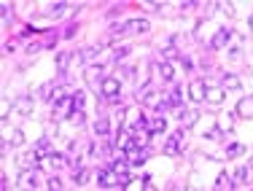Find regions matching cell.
<instances>
[{
	"instance_id": "8992f818",
	"label": "cell",
	"mask_w": 253,
	"mask_h": 191,
	"mask_svg": "<svg viewBox=\"0 0 253 191\" xmlns=\"http://www.w3.org/2000/svg\"><path fill=\"white\" fill-rule=\"evenodd\" d=\"M124 156H126V162H129V164H143V162H146V151H143V148H137L135 146V143H126V151H124Z\"/></svg>"
},
{
	"instance_id": "f35d334b",
	"label": "cell",
	"mask_w": 253,
	"mask_h": 191,
	"mask_svg": "<svg viewBox=\"0 0 253 191\" xmlns=\"http://www.w3.org/2000/svg\"><path fill=\"white\" fill-rule=\"evenodd\" d=\"M221 5H224V14H226V16H234V8H232V3H221Z\"/></svg>"
},
{
	"instance_id": "52a82bcc",
	"label": "cell",
	"mask_w": 253,
	"mask_h": 191,
	"mask_svg": "<svg viewBox=\"0 0 253 191\" xmlns=\"http://www.w3.org/2000/svg\"><path fill=\"white\" fill-rule=\"evenodd\" d=\"M224 100H226L224 86H208V92H205V103L208 105H221Z\"/></svg>"
},
{
	"instance_id": "30bf717a",
	"label": "cell",
	"mask_w": 253,
	"mask_h": 191,
	"mask_svg": "<svg viewBox=\"0 0 253 191\" xmlns=\"http://www.w3.org/2000/svg\"><path fill=\"white\" fill-rule=\"evenodd\" d=\"M38 153L35 151H27V153H22L19 159H16V164H19V170L22 172H27V170H35V164H38Z\"/></svg>"
},
{
	"instance_id": "484cf974",
	"label": "cell",
	"mask_w": 253,
	"mask_h": 191,
	"mask_svg": "<svg viewBox=\"0 0 253 191\" xmlns=\"http://www.w3.org/2000/svg\"><path fill=\"white\" fill-rule=\"evenodd\" d=\"M8 140H11V146H25V132L22 129H11Z\"/></svg>"
},
{
	"instance_id": "74e56055",
	"label": "cell",
	"mask_w": 253,
	"mask_h": 191,
	"mask_svg": "<svg viewBox=\"0 0 253 191\" xmlns=\"http://www.w3.org/2000/svg\"><path fill=\"white\" fill-rule=\"evenodd\" d=\"M76 30H78V25H70L68 30H65V38H73V35H76Z\"/></svg>"
},
{
	"instance_id": "cb8c5ba5",
	"label": "cell",
	"mask_w": 253,
	"mask_h": 191,
	"mask_svg": "<svg viewBox=\"0 0 253 191\" xmlns=\"http://www.w3.org/2000/svg\"><path fill=\"white\" fill-rule=\"evenodd\" d=\"M159 76H162V81H172V78H175V68H172L170 62H165L159 68Z\"/></svg>"
},
{
	"instance_id": "d4e9b609",
	"label": "cell",
	"mask_w": 253,
	"mask_h": 191,
	"mask_svg": "<svg viewBox=\"0 0 253 191\" xmlns=\"http://www.w3.org/2000/svg\"><path fill=\"white\" fill-rule=\"evenodd\" d=\"M232 191V183H229V175H226V172H221V175L218 178H215V191Z\"/></svg>"
},
{
	"instance_id": "7c38bea8",
	"label": "cell",
	"mask_w": 253,
	"mask_h": 191,
	"mask_svg": "<svg viewBox=\"0 0 253 191\" xmlns=\"http://www.w3.org/2000/svg\"><path fill=\"white\" fill-rule=\"evenodd\" d=\"M205 92H208V89H205V81H202V78H194V81H191L189 97L194 100V103H202V100H205Z\"/></svg>"
},
{
	"instance_id": "60d3db41",
	"label": "cell",
	"mask_w": 253,
	"mask_h": 191,
	"mask_svg": "<svg viewBox=\"0 0 253 191\" xmlns=\"http://www.w3.org/2000/svg\"><path fill=\"white\" fill-rule=\"evenodd\" d=\"M124 113H126V111H119V113H116V121H119V127L124 124Z\"/></svg>"
},
{
	"instance_id": "d590c367",
	"label": "cell",
	"mask_w": 253,
	"mask_h": 191,
	"mask_svg": "<svg viewBox=\"0 0 253 191\" xmlns=\"http://www.w3.org/2000/svg\"><path fill=\"white\" fill-rule=\"evenodd\" d=\"M208 137H210V140H221V129H218V127H213V129L208 132Z\"/></svg>"
},
{
	"instance_id": "7402d4cb",
	"label": "cell",
	"mask_w": 253,
	"mask_h": 191,
	"mask_svg": "<svg viewBox=\"0 0 253 191\" xmlns=\"http://www.w3.org/2000/svg\"><path fill=\"white\" fill-rule=\"evenodd\" d=\"M68 5H70V3H62V0H59V3H49L46 16H59V14H65V11H68Z\"/></svg>"
},
{
	"instance_id": "44dd1931",
	"label": "cell",
	"mask_w": 253,
	"mask_h": 191,
	"mask_svg": "<svg viewBox=\"0 0 253 191\" xmlns=\"http://www.w3.org/2000/svg\"><path fill=\"white\" fill-rule=\"evenodd\" d=\"M108 132H111V127H108V118L100 116L97 121H94V135H97V137H108Z\"/></svg>"
},
{
	"instance_id": "e0dca14e",
	"label": "cell",
	"mask_w": 253,
	"mask_h": 191,
	"mask_svg": "<svg viewBox=\"0 0 253 191\" xmlns=\"http://www.w3.org/2000/svg\"><path fill=\"white\" fill-rule=\"evenodd\" d=\"M221 86H224V92H226V89H229V92H237V89L243 86V81H240V76H234V73H224Z\"/></svg>"
},
{
	"instance_id": "d6a6232c",
	"label": "cell",
	"mask_w": 253,
	"mask_h": 191,
	"mask_svg": "<svg viewBox=\"0 0 253 191\" xmlns=\"http://www.w3.org/2000/svg\"><path fill=\"white\" fill-rule=\"evenodd\" d=\"M70 121H73L76 127H81V124H84V111H73V113H70Z\"/></svg>"
},
{
	"instance_id": "603a6c76",
	"label": "cell",
	"mask_w": 253,
	"mask_h": 191,
	"mask_svg": "<svg viewBox=\"0 0 253 191\" xmlns=\"http://www.w3.org/2000/svg\"><path fill=\"white\" fill-rule=\"evenodd\" d=\"M165 129H167L165 116H156L154 121H151V129H148V132H151V135H159V132H165Z\"/></svg>"
},
{
	"instance_id": "6da1fadb",
	"label": "cell",
	"mask_w": 253,
	"mask_h": 191,
	"mask_svg": "<svg viewBox=\"0 0 253 191\" xmlns=\"http://www.w3.org/2000/svg\"><path fill=\"white\" fill-rule=\"evenodd\" d=\"M100 92H102V97H105V100L119 97V94H122V81H119V78H113V76H108V78L102 81Z\"/></svg>"
},
{
	"instance_id": "5bb4252c",
	"label": "cell",
	"mask_w": 253,
	"mask_h": 191,
	"mask_svg": "<svg viewBox=\"0 0 253 191\" xmlns=\"http://www.w3.org/2000/svg\"><path fill=\"white\" fill-rule=\"evenodd\" d=\"M237 116L253 118V94H248V97H240V103H237Z\"/></svg>"
},
{
	"instance_id": "7bdbcfd3",
	"label": "cell",
	"mask_w": 253,
	"mask_h": 191,
	"mask_svg": "<svg viewBox=\"0 0 253 191\" xmlns=\"http://www.w3.org/2000/svg\"><path fill=\"white\" fill-rule=\"evenodd\" d=\"M119 191H124V189H122V186H119Z\"/></svg>"
},
{
	"instance_id": "b9f144b4",
	"label": "cell",
	"mask_w": 253,
	"mask_h": 191,
	"mask_svg": "<svg viewBox=\"0 0 253 191\" xmlns=\"http://www.w3.org/2000/svg\"><path fill=\"white\" fill-rule=\"evenodd\" d=\"M248 25H251V30H253V14L248 16Z\"/></svg>"
},
{
	"instance_id": "277c9868",
	"label": "cell",
	"mask_w": 253,
	"mask_h": 191,
	"mask_svg": "<svg viewBox=\"0 0 253 191\" xmlns=\"http://www.w3.org/2000/svg\"><path fill=\"white\" fill-rule=\"evenodd\" d=\"M11 111L19 113V116H30V113H33V97H30V94H19V97L11 103Z\"/></svg>"
},
{
	"instance_id": "ac0fdd59",
	"label": "cell",
	"mask_w": 253,
	"mask_h": 191,
	"mask_svg": "<svg viewBox=\"0 0 253 191\" xmlns=\"http://www.w3.org/2000/svg\"><path fill=\"white\" fill-rule=\"evenodd\" d=\"M111 170H113V172H116V175H119V178H124V175H126V170H129V162H126V159L122 156V153H119V156H116V159H113V164H111Z\"/></svg>"
},
{
	"instance_id": "4316f807",
	"label": "cell",
	"mask_w": 253,
	"mask_h": 191,
	"mask_svg": "<svg viewBox=\"0 0 253 191\" xmlns=\"http://www.w3.org/2000/svg\"><path fill=\"white\" fill-rule=\"evenodd\" d=\"M243 151H245V148L240 146V143H232V146L226 148V159H237V156H240V153H243Z\"/></svg>"
},
{
	"instance_id": "ab89813d",
	"label": "cell",
	"mask_w": 253,
	"mask_h": 191,
	"mask_svg": "<svg viewBox=\"0 0 253 191\" xmlns=\"http://www.w3.org/2000/svg\"><path fill=\"white\" fill-rule=\"evenodd\" d=\"M194 5H197V3H191V0H186V3H180V11H191Z\"/></svg>"
},
{
	"instance_id": "5b68a950",
	"label": "cell",
	"mask_w": 253,
	"mask_h": 191,
	"mask_svg": "<svg viewBox=\"0 0 253 191\" xmlns=\"http://www.w3.org/2000/svg\"><path fill=\"white\" fill-rule=\"evenodd\" d=\"M38 181H41V172L38 170H27V172H22V175H19V189L22 191H35Z\"/></svg>"
},
{
	"instance_id": "4fadbf2b",
	"label": "cell",
	"mask_w": 253,
	"mask_h": 191,
	"mask_svg": "<svg viewBox=\"0 0 253 191\" xmlns=\"http://www.w3.org/2000/svg\"><path fill=\"white\" fill-rule=\"evenodd\" d=\"M175 116L183 121V129H186V127H194V124L200 121V113H197V111H186V108H178Z\"/></svg>"
},
{
	"instance_id": "ffe728a7",
	"label": "cell",
	"mask_w": 253,
	"mask_h": 191,
	"mask_svg": "<svg viewBox=\"0 0 253 191\" xmlns=\"http://www.w3.org/2000/svg\"><path fill=\"white\" fill-rule=\"evenodd\" d=\"M33 151L38 153L41 159H43V156H51V153H54L51 148H49V137H41V140H38V146H35Z\"/></svg>"
},
{
	"instance_id": "8d00e7d4",
	"label": "cell",
	"mask_w": 253,
	"mask_h": 191,
	"mask_svg": "<svg viewBox=\"0 0 253 191\" xmlns=\"http://www.w3.org/2000/svg\"><path fill=\"white\" fill-rule=\"evenodd\" d=\"M143 191H156V186H154V183H151V181H148V175H146V178H143Z\"/></svg>"
},
{
	"instance_id": "1f68e13d",
	"label": "cell",
	"mask_w": 253,
	"mask_h": 191,
	"mask_svg": "<svg viewBox=\"0 0 253 191\" xmlns=\"http://www.w3.org/2000/svg\"><path fill=\"white\" fill-rule=\"evenodd\" d=\"M0 11H3V25H8L11 16H14V14H11V5L8 3H0Z\"/></svg>"
},
{
	"instance_id": "f546056e",
	"label": "cell",
	"mask_w": 253,
	"mask_h": 191,
	"mask_svg": "<svg viewBox=\"0 0 253 191\" xmlns=\"http://www.w3.org/2000/svg\"><path fill=\"white\" fill-rule=\"evenodd\" d=\"M73 111H84V92H73Z\"/></svg>"
},
{
	"instance_id": "f1b7e54d",
	"label": "cell",
	"mask_w": 253,
	"mask_h": 191,
	"mask_svg": "<svg viewBox=\"0 0 253 191\" xmlns=\"http://www.w3.org/2000/svg\"><path fill=\"white\" fill-rule=\"evenodd\" d=\"M89 178H92V170H78L76 183H78V186H86V183H89Z\"/></svg>"
},
{
	"instance_id": "7a4b0ae2",
	"label": "cell",
	"mask_w": 253,
	"mask_h": 191,
	"mask_svg": "<svg viewBox=\"0 0 253 191\" xmlns=\"http://www.w3.org/2000/svg\"><path fill=\"white\" fill-rule=\"evenodd\" d=\"M84 78H86L89 86H97V89H100V86H102V81H105L108 76L102 73V68H100V65H89V68L84 70Z\"/></svg>"
},
{
	"instance_id": "3957f363",
	"label": "cell",
	"mask_w": 253,
	"mask_h": 191,
	"mask_svg": "<svg viewBox=\"0 0 253 191\" xmlns=\"http://www.w3.org/2000/svg\"><path fill=\"white\" fill-rule=\"evenodd\" d=\"M183 137H186V129H183V127L172 132V137L165 143V153H167V156H178V151H180V143H183Z\"/></svg>"
},
{
	"instance_id": "ba28073f",
	"label": "cell",
	"mask_w": 253,
	"mask_h": 191,
	"mask_svg": "<svg viewBox=\"0 0 253 191\" xmlns=\"http://www.w3.org/2000/svg\"><path fill=\"white\" fill-rule=\"evenodd\" d=\"M97 181H100V186H105V189L122 186V178H119L113 170H100V172H97Z\"/></svg>"
},
{
	"instance_id": "4dcf8cb0",
	"label": "cell",
	"mask_w": 253,
	"mask_h": 191,
	"mask_svg": "<svg viewBox=\"0 0 253 191\" xmlns=\"http://www.w3.org/2000/svg\"><path fill=\"white\" fill-rule=\"evenodd\" d=\"M126 54H129V46H116V49H113V59H116V62L124 59Z\"/></svg>"
},
{
	"instance_id": "836d02e7",
	"label": "cell",
	"mask_w": 253,
	"mask_h": 191,
	"mask_svg": "<svg viewBox=\"0 0 253 191\" xmlns=\"http://www.w3.org/2000/svg\"><path fill=\"white\" fill-rule=\"evenodd\" d=\"M65 162H68V159H62L59 153H51V156H49V164H51V167H62Z\"/></svg>"
},
{
	"instance_id": "9c48e42d",
	"label": "cell",
	"mask_w": 253,
	"mask_h": 191,
	"mask_svg": "<svg viewBox=\"0 0 253 191\" xmlns=\"http://www.w3.org/2000/svg\"><path fill=\"white\" fill-rule=\"evenodd\" d=\"M54 113L57 116H70L73 113V94H65L62 100H57L54 103Z\"/></svg>"
},
{
	"instance_id": "2e32d148",
	"label": "cell",
	"mask_w": 253,
	"mask_h": 191,
	"mask_svg": "<svg viewBox=\"0 0 253 191\" xmlns=\"http://www.w3.org/2000/svg\"><path fill=\"white\" fill-rule=\"evenodd\" d=\"M151 30V25H148V19H132L126 22V33H135V35H143Z\"/></svg>"
},
{
	"instance_id": "8fae6325",
	"label": "cell",
	"mask_w": 253,
	"mask_h": 191,
	"mask_svg": "<svg viewBox=\"0 0 253 191\" xmlns=\"http://www.w3.org/2000/svg\"><path fill=\"white\" fill-rule=\"evenodd\" d=\"M229 38H232V30H229V27H221L218 33L213 35V40H210V49H224V46L229 43Z\"/></svg>"
},
{
	"instance_id": "e575fe53",
	"label": "cell",
	"mask_w": 253,
	"mask_h": 191,
	"mask_svg": "<svg viewBox=\"0 0 253 191\" xmlns=\"http://www.w3.org/2000/svg\"><path fill=\"white\" fill-rule=\"evenodd\" d=\"M49 191H62V183H59V178H49Z\"/></svg>"
},
{
	"instance_id": "9a60e30c",
	"label": "cell",
	"mask_w": 253,
	"mask_h": 191,
	"mask_svg": "<svg viewBox=\"0 0 253 191\" xmlns=\"http://www.w3.org/2000/svg\"><path fill=\"white\" fill-rule=\"evenodd\" d=\"M97 54H100L97 46H84L78 54H73V62H92V59L97 57Z\"/></svg>"
},
{
	"instance_id": "83f0119b",
	"label": "cell",
	"mask_w": 253,
	"mask_h": 191,
	"mask_svg": "<svg viewBox=\"0 0 253 191\" xmlns=\"http://www.w3.org/2000/svg\"><path fill=\"white\" fill-rule=\"evenodd\" d=\"M162 57L170 62V59H178V57H180V51L175 49V46H165V49H162Z\"/></svg>"
},
{
	"instance_id": "d6986e66",
	"label": "cell",
	"mask_w": 253,
	"mask_h": 191,
	"mask_svg": "<svg viewBox=\"0 0 253 191\" xmlns=\"http://www.w3.org/2000/svg\"><path fill=\"white\" fill-rule=\"evenodd\" d=\"M70 62H73V54H70V51H59V54H57V70H59V73H65Z\"/></svg>"
}]
</instances>
